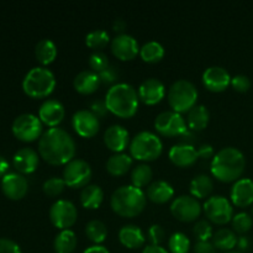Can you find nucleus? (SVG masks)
Returning a JSON list of instances; mask_svg holds the SVG:
<instances>
[{
    "label": "nucleus",
    "instance_id": "1",
    "mask_svg": "<svg viewBox=\"0 0 253 253\" xmlns=\"http://www.w3.org/2000/svg\"><path fill=\"white\" fill-rule=\"evenodd\" d=\"M77 145L71 133L64 128L49 127L39 140L40 156L49 165L66 166L76 156Z\"/></svg>",
    "mask_w": 253,
    "mask_h": 253
},
{
    "label": "nucleus",
    "instance_id": "2",
    "mask_svg": "<svg viewBox=\"0 0 253 253\" xmlns=\"http://www.w3.org/2000/svg\"><path fill=\"white\" fill-rule=\"evenodd\" d=\"M246 167L245 155L236 147H224L217 151L211 161V173L221 182H236Z\"/></svg>",
    "mask_w": 253,
    "mask_h": 253
},
{
    "label": "nucleus",
    "instance_id": "3",
    "mask_svg": "<svg viewBox=\"0 0 253 253\" xmlns=\"http://www.w3.org/2000/svg\"><path fill=\"white\" fill-rule=\"evenodd\" d=\"M105 104L108 110L119 118H131L137 113L138 93L131 84L120 82L108 89L105 95Z\"/></svg>",
    "mask_w": 253,
    "mask_h": 253
},
{
    "label": "nucleus",
    "instance_id": "4",
    "mask_svg": "<svg viewBox=\"0 0 253 253\" xmlns=\"http://www.w3.org/2000/svg\"><path fill=\"white\" fill-rule=\"evenodd\" d=\"M147 195L135 185H121L110 197V207L118 215L132 217L140 214L146 207Z\"/></svg>",
    "mask_w": 253,
    "mask_h": 253
},
{
    "label": "nucleus",
    "instance_id": "5",
    "mask_svg": "<svg viewBox=\"0 0 253 253\" xmlns=\"http://www.w3.org/2000/svg\"><path fill=\"white\" fill-rule=\"evenodd\" d=\"M56 86L54 73L47 67L39 66L30 69L22 81V89L31 98H46Z\"/></svg>",
    "mask_w": 253,
    "mask_h": 253
},
{
    "label": "nucleus",
    "instance_id": "6",
    "mask_svg": "<svg viewBox=\"0 0 253 253\" xmlns=\"http://www.w3.org/2000/svg\"><path fill=\"white\" fill-rule=\"evenodd\" d=\"M162 150V140L151 131H140L130 142V156L138 161L156 160L161 156Z\"/></svg>",
    "mask_w": 253,
    "mask_h": 253
},
{
    "label": "nucleus",
    "instance_id": "7",
    "mask_svg": "<svg viewBox=\"0 0 253 253\" xmlns=\"http://www.w3.org/2000/svg\"><path fill=\"white\" fill-rule=\"evenodd\" d=\"M167 98L173 110L179 114L185 113L197 105L198 89L188 79H178L168 89Z\"/></svg>",
    "mask_w": 253,
    "mask_h": 253
},
{
    "label": "nucleus",
    "instance_id": "8",
    "mask_svg": "<svg viewBox=\"0 0 253 253\" xmlns=\"http://www.w3.org/2000/svg\"><path fill=\"white\" fill-rule=\"evenodd\" d=\"M12 133L16 138L24 142H31L41 137L43 124L39 116L31 113H24L17 116L11 126Z\"/></svg>",
    "mask_w": 253,
    "mask_h": 253
},
{
    "label": "nucleus",
    "instance_id": "9",
    "mask_svg": "<svg viewBox=\"0 0 253 253\" xmlns=\"http://www.w3.org/2000/svg\"><path fill=\"white\" fill-rule=\"evenodd\" d=\"M91 174V167L85 160L73 158L63 168V180L69 188H84L89 184Z\"/></svg>",
    "mask_w": 253,
    "mask_h": 253
},
{
    "label": "nucleus",
    "instance_id": "10",
    "mask_svg": "<svg viewBox=\"0 0 253 253\" xmlns=\"http://www.w3.org/2000/svg\"><path fill=\"white\" fill-rule=\"evenodd\" d=\"M203 208H204L208 219L214 224L224 225L231 221L232 216H234L232 204L229 199L222 195H212V197L208 198Z\"/></svg>",
    "mask_w": 253,
    "mask_h": 253
},
{
    "label": "nucleus",
    "instance_id": "11",
    "mask_svg": "<svg viewBox=\"0 0 253 253\" xmlns=\"http://www.w3.org/2000/svg\"><path fill=\"white\" fill-rule=\"evenodd\" d=\"M155 128L163 136H182L187 128V121L182 114L174 110H166L158 114L155 119Z\"/></svg>",
    "mask_w": 253,
    "mask_h": 253
},
{
    "label": "nucleus",
    "instance_id": "12",
    "mask_svg": "<svg viewBox=\"0 0 253 253\" xmlns=\"http://www.w3.org/2000/svg\"><path fill=\"white\" fill-rule=\"evenodd\" d=\"M78 217L77 207L67 199H58L49 208V220L56 227L61 230L73 226Z\"/></svg>",
    "mask_w": 253,
    "mask_h": 253
},
{
    "label": "nucleus",
    "instance_id": "13",
    "mask_svg": "<svg viewBox=\"0 0 253 253\" xmlns=\"http://www.w3.org/2000/svg\"><path fill=\"white\" fill-rule=\"evenodd\" d=\"M170 212L180 221H194L202 212V204L193 195H179L170 204Z\"/></svg>",
    "mask_w": 253,
    "mask_h": 253
},
{
    "label": "nucleus",
    "instance_id": "14",
    "mask_svg": "<svg viewBox=\"0 0 253 253\" xmlns=\"http://www.w3.org/2000/svg\"><path fill=\"white\" fill-rule=\"evenodd\" d=\"M72 125L74 131L82 137H93L100 127L99 118L89 109L77 110L72 116Z\"/></svg>",
    "mask_w": 253,
    "mask_h": 253
},
{
    "label": "nucleus",
    "instance_id": "15",
    "mask_svg": "<svg viewBox=\"0 0 253 253\" xmlns=\"http://www.w3.org/2000/svg\"><path fill=\"white\" fill-rule=\"evenodd\" d=\"M111 51L121 61H130L133 59L137 53H140L138 42L132 35L130 34H118L111 40Z\"/></svg>",
    "mask_w": 253,
    "mask_h": 253
},
{
    "label": "nucleus",
    "instance_id": "16",
    "mask_svg": "<svg viewBox=\"0 0 253 253\" xmlns=\"http://www.w3.org/2000/svg\"><path fill=\"white\" fill-rule=\"evenodd\" d=\"M1 190L10 200H20L29 190V182L21 173H7L1 178Z\"/></svg>",
    "mask_w": 253,
    "mask_h": 253
},
{
    "label": "nucleus",
    "instance_id": "17",
    "mask_svg": "<svg viewBox=\"0 0 253 253\" xmlns=\"http://www.w3.org/2000/svg\"><path fill=\"white\" fill-rule=\"evenodd\" d=\"M64 115H66V109L58 99H46L39 109L40 120L49 127H56L58 124H61Z\"/></svg>",
    "mask_w": 253,
    "mask_h": 253
},
{
    "label": "nucleus",
    "instance_id": "18",
    "mask_svg": "<svg viewBox=\"0 0 253 253\" xmlns=\"http://www.w3.org/2000/svg\"><path fill=\"white\" fill-rule=\"evenodd\" d=\"M138 98L147 105L160 103L166 95V86L160 79L147 78L140 84L137 89Z\"/></svg>",
    "mask_w": 253,
    "mask_h": 253
},
{
    "label": "nucleus",
    "instance_id": "19",
    "mask_svg": "<svg viewBox=\"0 0 253 253\" xmlns=\"http://www.w3.org/2000/svg\"><path fill=\"white\" fill-rule=\"evenodd\" d=\"M203 83L209 90L222 91L231 84V76L224 67L211 66L203 73Z\"/></svg>",
    "mask_w": 253,
    "mask_h": 253
},
{
    "label": "nucleus",
    "instance_id": "20",
    "mask_svg": "<svg viewBox=\"0 0 253 253\" xmlns=\"http://www.w3.org/2000/svg\"><path fill=\"white\" fill-rule=\"evenodd\" d=\"M104 142L106 147L110 148L115 153L124 152L127 146H130V135L128 131L123 125L114 124L109 126L104 132Z\"/></svg>",
    "mask_w": 253,
    "mask_h": 253
},
{
    "label": "nucleus",
    "instance_id": "21",
    "mask_svg": "<svg viewBox=\"0 0 253 253\" xmlns=\"http://www.w3.org/2000/svg\"><path fill=\"white\" fill-rule=\"evenodd\" d=\"M232 204L239 208H246L253 204V180L240 178L234 183L230 192Z\"/></svg>",
    "mask_w": 253,
    "mask_h": 253
},
{
    "label": "nucleus",
    "instance_id": "22",
    "mask_svg": "<svg viewBox=\"0 0 253 253\" xmlns=\"http://www.w3.org/2000/svg\"><path fill=\"white\" fill-rule=\"evenodd\" d=\"M12 163L16 170L21 174H30L35 172L40 163L39 153L31 147H22L14 155Z\"/></svg>",
    "mask_w": 253,
    "mask_h": 253
},
{
    "label": "nucleus",
    "instance_id": "23",
    "mask_svg": "<svg viewBox=\"0 0 253 253\" xmlns=\"http://www.w3.org/2000/svg\"><path fill=\"white\" fill-rule=\"evenodd\" d=\"M169 160L178 167H188L193 163L197 162L199 158L198 156V150L193 145H187V143H177L172 146L168 152Z\"/></svg>",
    "mask_w": 253,
    "mask_h": 253
},
{
    "label": "nucleus",
    "instance_id": "24",
    "mask_svg": "<svg viewBox=\"0 0 253 253\" xmlns=\"http://www.w3.org/2000/svg\"><path fill=\"white\" fill-rule=\"evenodd\" d=\"M119 240L125 247L130 250L140 249L145 245L146 236L143 230L140 226L133 224L124 225L119 230Z\"/></svg>",
    "mask_w": 253,
    "mask_h": 253
},
{
    "label": "nucleus",
    "instance_id": "25",
    "mask_svg": "<svg viewBox=\"0 0 253 253\" xmlns=\"http://www.w3.org/2000/svg\"><path fill=\"white\" fill-rule=\"evenodd\" d=\"M100 83L99 74L91 69H83L73 79L74 89L84 95L94 93L99 88Z\"/></svg>",
    "mask_w": 253,
    "mask_h": 253
},
{
    "label": "nucleus",
    "instance_id": "26",
    "mask_svg": "<svg viewBox=\"0 0 253 253\" xmlns=\"http://www.w3.org/2000/svg\"><path fill=\"white\" fill-rule=\"evenodd\" d=\"M146 195L151 202L163 204V203H167L168 200L172 199L173 195H174V189H173L172 184L168 183L167 180L157 179L148 185Z\"/></svg>",
    "mask_w": 253,
    "mask_h": 253
},
{
    "label": "nucleus",
    "instance_id": "27",
    "mask_svg": "<svg viewBox=\"0 0 253 253\" xmlns=\"http://www.w3.org/2000/svg\"><path fill=\"white\" fill-rule=\"evenodd\" d=\"M210 113L209 109L203 104H197L193 106L187 115V124L190 130L200 131L205 128L209 124Z\"/></svg>",
    "mask_w": 253,
    "mask_h": 253
},
{
    "label": "nucleus",
    "instance_id": "28",
    "mask_svg": "<svg viewBox=\"0 0 253 253\" xmlns=\"http://www.w3.org/2000/svg\"><path fill=\"white\" fill-rule=\"evenodd\" d=\"M132 166V157L125 152L114 153L106 161V170L111 175H124Z\"/></svg>",
    "mask_w": 253,
    "mask_h": 253
},
{
    "label": "nucleus",
    "instance_id": "29",
    "mask_svg": "<svg viewBox=\"0 0 253 253\" xmlns=\"http://www.w3.org/2000/svg\"><path fill=\"white\" fill-rule=\"evenodd\" d=\"M79 199L86 209H98L104 200V192L98 184H88L82 188Z\"/></svg>",
    "mask_w": 253,
    "mask_h": 253
},
{
    "label": "nucleus",
    "instance_id": "30",
    "mask_svg": "<svg viewBox=\"0 0 253 253\" xmlns=\"http://www.w3.org/2000/svg\"><path fill=\"white\" fill-rule=\"evenodd\" d=\"M78 240L73 230H61L56 235L53 241V249L56 253H72L76 250Z\"/></svg>",
    "mask_w": 253,
    "mask_h": 253
},
{
    "label": "nucleus",
    "instance_id": "31",
    "mask_svg": "<svg viewBox=\"0 0 253 253\" xmlns=\"http://www.w3.org/2000/svg\"><path fill=\"white\" fill-rule=\"evenodd\" d=\"M35 56L42 66L52 63L57 57V44L52 40H40L35 47Z\"/></svg>",
    "mask_w": 253,
    "mask_h": 253
},
{
    "label": "nucleus",
    "instance_id": "32",
    "mask_svg": "<svg viewBox=\"0 0 253 253\" xmlns=\"http://www.w3.org/2000/svg\"><path fill=\"white\" fill-rule=\"evenodd\" d=\"M212 188H214V183L211 178L208 174L200 173L195 175L190 182L189 192L193 197L200 199V198H207L211 193Z\"/></svg>",
    "mask_w": 253,
    "mask_h": 253
},
{
    "label": "nucleus",
    "instance_id": "33",
    "mask_svg": "<svg viewBox=\"0 0 253 253\" xmlns=\"http://www.w3.org/2000/svg\"><path fill=\"white\" fill-rule=\"evenodd\" d=\"M237 241L239 240H237L235 231L226 229V227L216 230V232H214L211 237V242L216 249L227 252L232 251V249L237 245Z\"/></svg>",
    "mask_w": 253,
    "mask_h": 253
},
{
    "label": "nucleus",
    "instance_id": "34",
    "mask_svg": "<svg viewBox=\"0 0 253 253\" xmlns=\"http://www.w3.org/2000/svg\"><path fill=\"white\" fill-rule=\"evenodd\" d=\"M140 56L147 63H156L165 56V47L158 41H147L140 48Z\"/></svg>",
    "mask_w": 253,
    "mask_h": 253
},
{
    "label": "nucleus",
    "instance_id": "35",
    "mask_svg": "<svg viewBox=\"0 0 253 253\" xmlns=\"http://www.w3.org/2000/svg\"><path fill=\"white\" fill-rule=\"evenodd\" d=\"M152 177V168L147 163H140L131 172V182H132V185L140 188V189L146 187V185H150Z\"/></svg>",
    "mask_w": 253,
    "mask_h": 253
},
{
    "label": "nucleus",
    "instance_id": "36",
    "mask_svg": "<svg viewBox=\"0 0 253 253\" xmlns=\"http://www.w3.org/2000/svg\"><path fill=\"white\" fill-rule=\"evenodd\" d=\"M85 234L90 241H93L95 245H100L108 237V227L101 220L93 219L86 224Z\"/></svg>",
    "mask_w": 253,
    "mask_h": 253
},
{
    "label": "nucleus",
    "instance_id": "37",
    "mask_svg": "<svg viewBox=\"0 0 253 253\" xmlns=\"http://www.w3.org/2000/svg\"><path fill=\"white\" fill-rule=\"evenodd\" d=\"M110 41V36H109L108 31L104 29H96L93 31L88 32L85 36V43L86 46L90 48L99 51V48H103Z\"/></svg>",
    "mask_w": 253,
    "mask_h": 253
},
{
    "label": "nucleus",
    "instance_id": "38",
    "mask_svg": "<svg viewBox=\"0 0 253 253\" xmlns=\"http://www.w3.org/2000/svg\"><path fill=\"white\" fill-rule=\"evenodd\" d=\"M168 247L172 253H188L190 249V241L183 232H174L168 240Z\"/></svg>",
    "mask_w": 253,
    "mask_h": 253
},
{
    "label": "nucleus",
    "instance_id": "39",
    "mask_svg": "<svg viewBox=\"0 0 253 253\" xmlns=\"http://www.w3.org/2000/svg\"><path fill=\"white\" fill-rule=\"evenodd\" d=\"M232 227L239 234H245V232L250 231L253 225V219L249 212H237L236 215L232 216Z\"/></svg>",
    "mask_w": 253,
    "mask_h": 253
},
{
    "label": "nucleus",
    "instance_id": "40",
    "mask_svg": "<svg viewBox=\"0 0 253 253\" xmlns=\"http://www.w3.org/2000/svg\"><path fill=\"white\" fill-rule=\"evenodd\" d=\"M64 188H66V182L63 180V178L51 177L44 180L42 189H43L44 194L48 197H57L63 192Z\"/></svg>",
    "mask_w": 253,
    "mask_h": 253
},
{
    "label": "nucleus",
    "instance_id": "41",
    "mask_svg": "<svg viewBox=\"0 0 253 253\" xmlns=\"http://www.w3.org/2000/svg\"><path fill=\"white\" fill-rule=\"evenodd\" d=\"M193 232L197 236L198 241H209V239H211L212 235H214L211 224L205 219L198 220L195 222L194 227H193Z\"/></svg>",
    "mask_w": 253,
    "mask_h": 253
},
{
    "label": "nucleus",
    "instance_id": "42",
    "mask_svg": "<svg viewBox=\"0 0 253 253\" xmlns=\"http://www.w3.org/2000/svg\"><path fill=\"white\" fill-rule=\"evenodd\" d=\"M109 58L104 52L101 51H93L89 56V66H90L91 71L101 72L103 69H105L109 66Z\"/></svg>",
    "mask_w": 253,
    "mask_h": 253
},
{
    "label": "nucleus",
    "instance_id": "43",
    "mask_svg": "<svg viewBox=\"0 0 253 253\" xmlns=\"http://www.w3.org/2000/svg\"><path fill=\"white\" fill-rule=\"evenodd\" d=\"M147 239L150 241V245H160L161 242L165 241L166 231L161 225L153 224L151 225L147 232Z\"/></svg>",
    "mask_w": 253,
    "mask_h": 253
},
{
    "label": "nucleus",
    "instance_id": "44",
    "mask_svg": "<svg viewBox=\"0 0 253 253\" xmlns=\"http://www.w3.org/2000/svg\"><path fill=\"white\" fill-rule=\"evenodd\" d=\"M99 78L100 82L104 84H113L118 81L119 78V71L115 66L113 64H109L105 69H103L101 72H99Z\"/></svg>",
    "mask_w": 253,
    "mask_h": 253
},
{
    "label": "nucleus",
    "instance_id": "45",
    "mask_svg": "<svg viewBox=\"0 0 253 253\" xmlns=\"http://www.w3.org/2000/svg\"><path fill=\"white\" fill-rule=\"evenodd\" d=\"M231 85L232 88L240 93H246L250 88H251V81L245 74H236L231 78Z\"/></svg>",
    "mask_w": 253,
    "mask_h": 253
},
{
    "label": "nucleus",
    "instance_id": "46",
    "mask_svg": "<svg viewBox=\"0 0 253 253\" xmlns=\"http://www.w3.org/2000/svg\"><path fill=\"white\" fill-rule=\"evenodd\" d=\"M0 253H22L19 245L9 239H0Z\"/></svg>",
    "mask_w": 253,
    "mask_h": 253
},
{
    "label": "nucleus",
    "instance_id": "47",
    "mask_svg": "<svg viewBox=\"0 0 253 253\" xmlns=\"http://www.w3.org/2000/svg\"><path fill=\"white\" fill-rule=\"evenodd\" d=\"M90 110L95 114L98 118H103L108 113V106H106L105 100H100V99H96V100L91 101L90 104Z\"/></svg>",
    "mask_w": 253,
    "mask_h": 253
},
{
    "label": "nucleus",
    "instance_id": "48",
    "mask_svg": "<svg viewBox=\"0 0 253 253\" xmlns=\"http://www.w3.org/2000/svg\"><path fill=\"white\" fill-rule=\"evenodd\" d=\"M195 253H216V247L211 241H198L194 245Z\"/></svg>",
    "mask_w": 253,
    "mask_h": 253
},
{
    "label": "nucleus",
    "instance_id": "49",
    "mask_svg": "<svg viewBox=\"0 0 253 253\" xmlns=\"http://www.w3.org/2000/svg\"><path fill=\"white\" fill-rule=\"evenodd\" d=\"M198 156L200 158H204V160L211 158L214 156V148L209 143H203V145H200L198 147Z\"/></svg>",
    "mask_w": 253,
    "mask_h": 253
},
{
    "label": "nucleus",
    "instance_id": "50",
    "mask_svg": "<svg viewBox=\"0 0 253 253\" xmlns=\"http://www.w3.org/2000/svg\"><path fill=\"white\" fill-rule=\"evenodd\" d=\"M142 253H169L165 247H162L161 245H147V246L143 249Z\"/></svg>",
    "mask_w": 253,
    "mask_h": 253
},
{
    "label": "nucleus",
    "instance_id": "51",
    "mask_svg": "<svg viewBox=\"0 0 253 253\" xmlns=\"http://www.w3.org/2000/svg\"><path fill=\"white\" fill-rule=\"evenodd\" d=\"M83 253H110V252H109V250L106 249L105 246H103V245H93V246L84 250Z\"/></svg>",
    "mask_w": 253,
    "mask_h": 253
},
{
    "label": "nucleus",
    "instance_id": "52",
    "mask_svg": "<svg viewBox=\"0 0 253 253\" xmlns=\"http://www.w3.org/2000/svg\"><path fill=\"white\" fill-rule=\"evenodd\" d=\"M113 27L116 32H119V34H124V30H125L126 27V22L124 21L123 19H116L115 21H114Z\"/></svg>",
    "mask_w": 253,
    "mask_h": 253
},
{
    "label": "nucleus",
    "instance_id": "53",
    "mask_svg": "<svg viewBox=\"0 0 253 253\" xmlns=\"http://www.w3.org/2000/svg\"><path fill=\"white\" fill-rule=\"evenodd\" d=\"M7 169H9V163L5 160V157L0 156V178H2L4 175L7 174Z\"/></svg>",
    "mask_w": 253,
    "mask_h": 253
},
{
    "label": "nucleus",
    "instance_id": "54",
    "mask_svg": "<svg viewBox=\"0 0 253 253\" xmlns=\"http://www.w3.org/2000/svg\"><path fill=\"white\" fill-rule=\"evenodd\" d=\"M237 244L240 245V247H241V249H246V246H247V240L245 239V237H241V239H240L239 241H237Z\"/></svg>",
    "mask_w": 253,
    "mask_h": 253
},
{
    "label": "nucleus",
    "instance_id": "55",
    "mask_svg": "<svg viewBox=\"0 0 253 253\" xmlns=\"http://www.w3.org/2000/svg\"><path fill=\"white\" fill-rule=\"evenodd\" d=\"M226 253H242V252H240V251H229V252H226Z\"/></svg>",
    "mask_w": 253,
    "mask_h": 253
}]
</instances>
